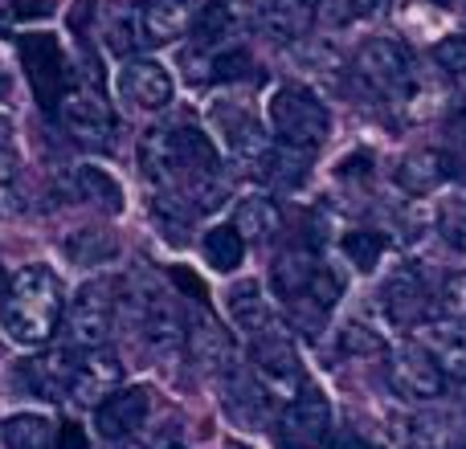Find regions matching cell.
<instances>
[{
  "mask_svg": "<svg viewBox=\"0 0 466 449\" xmlns=\"http://www.w3.org/2000/svg\"><path fill=\"white\" fill-rule=\"evenodd\" d=\"M119 90H123V98H127V103L139 106V111H164V106L172 103V74L164 70L160 62L136 57V62L123 65Z\"/></svg>",
  "mask_w": 466,
  "mask_h": 449,
  "instance_id": "2e32d148",
  "label": "cell"
},
{
  "mask_svg": "<svg viewBox=\"0 0 466 449\" xmlns=\"http://www.w3.org/2000/svg\"><path fill=\"white\" fill-rule=\"evenodd\" d=\"M21 62L25 78H29L33 98L41 103L46 115H57L66 95V49L54 33H25L21 37Z\"/></svg>",
  "mask_w": 466,
  "mask_h": 449,
  "instance_id": "277c9868",
  "label": "cell"
},
{
  "mask_svg": "<svg viewBox=\"0 0 466 449\" xmlns=\"http://www.w3.org/2000/svg\"><path fill=\"white\" fill-rule=\"evenodd\" d=\"M70 193L74 201L90 205V209L106 213V217H119L123 213V188L115 185V176H106L103 168H74L70 172Z\"/></svg>",
  "mask_w": 466,
  "mask_h": 449,
  "instance_id": "44dd1931",
  "label": "cell"
},
{
  "mask_svg": "<svg viewBox=\"0 0 466 449\" xmlns=\"http://www.w3.org/2000/svg\"><path fill=\"white\" fill-rule=\"evenodd\" d=\"M147 409H152V393H147L144 384L111 393L95 413L98 437H103V442H127V437H136L147 421Z\"/></svg>",
  "mask_w": 466,
  "mask_h": 449,
  "instance_id": "7c38bea8",
  "label": "cell"
},
{
  "mask_svg": "<svg viewBox=\"0 0 466 449\" xmlns=\"http://www.w3.org/2000/svg\"><path fill=\"white\" fill-rule=\"evenodd\" d=\"M380 306L397 327H421L430 319V290L413 265H397L380 286Z\"/></svg>",
  "mask_w": 466,
  "mask_h": 449,
  "instance_id": "4fadbf2b",
  "label": "cell"
},
{
  "mask_svg": "<svg viewBox=\"0 0 466 449\" xmlns=\"http://www.w3.org/2000/svg\"><path fill=\"white\" fill-rule=\"evenodd\" d=\"M57 449H86V434H82V425L66 421V425L57 429Z\"/></svg>",
  "mask_w": 466,
  "mask_h": 449,
  "instance_id": "f35d334b",
  "label": "cell"
},
{
  "mask_svg": "<svg viewBox=\"0 0 466 449\" xmlns=\"http://www.w3.org/2000/svg\"><path fill=\"white\" fill-rule=\"evenodd\" d=\"M123 388V364L111 347H90L78 360V372H74V388L70 396L78 404H103L111 393Z\"/></svg>",
  "mask_w": 466,
  "mask_h": 449,
  "instance_id": "5bb4252c",
  "label": "cell"
},
{
  "mask_svg": "<svg viewBox=\"0 0 466 449\" xmlns=\"http://www.w3.org/2000/svg\"><path fill=\"white\" fill-rule=\"evenodd\" d=\"M380 13H389V0H331V5H323V16L331 25H348L356 16H380Z\"/></svg>",
  "mask_w": 466,
  "mask_h": 449,
  "instance_id": "1f68e13d",
  "label": "cell"
},
{
  "mask_svg": "<svg viewBox=\"0 0 466 449\" xmlns=\"http://www.w3.org/2000/svg\"><path fill=\"white\" fill-rule=\"evenodd\" d=\"M57 442V429L41 413H16L5 421V445L8 449H49Z\"/></svg>",
  "mask_w": 466,
  "mask_h": 449,
  "instance_id": "d4e9b609",
  "label": "cell"
},
{
  "mask_svg": "<svg viewBox=\"0 0 466 449\" xmlns=\"http://www.w3.org/2000/svg\"><path fill=\"white\" fill-rule=\"evenodd\" d=\"M389 388H393L401 401H434L446 388V372L438 368V360L426 352L421 344H401L389 352Z\"/></svg>",
  "mask_w": 466,
  "mask_h": 449,
  "instance_id": "8992f818",
  "label": "cell"
},
{
  "mask_svg": "<svg viewBox=\"0 0 466 449\" xmlns=\"http://www.w3.org/2000/svg\"><path fill=\"white\" fill-rule=\"evenodd\" d=\"M233 224L241 229V237H254V241H266L279 233L282 224V213L274 201H266V196H246V201L238 205V217H233Z\"/></svg>",
  "mask_w": 466,
  "mask_h": 449,
  "instance_id": "4316f807",
  "label": "cell"
},
{
  "mask_svg": "<svg viewBox=\"0 0 466 449\" xmlns=\"http://www.w3.org/2000/svg\"><path fill=\"white\" fill-rule=\"evenodd\" d=\"M197 41L201 45H218V41H226L233 33V13L226 0H218V5H205L201 13H197V25H193Z\"/></svg>",
  "mask_w": 466,
  "mask_h": 449,
  "instance_id": "f1b7e54d",
  "label": "cell"
},
{
  "mask_svg": "<svg viewBox=\"0 0 466 449\" xmlns=\"http://www.w3.org/2000/svg\"><path fill=\"white\" fill-rule=\"evenodd\" d=\"M57 119H62V127L86 147H106L111 135H115L111 103H106L103 90H95L90 82H74V86H66L62 106H57Z\"/></svg>",
  "mask_w": 466,
  "mask_h": 449,
  "instance_id": "5b68a950",
  "label": "cell"
},
{
  "mask_svg": "<svg viewBox=\"0 0 466 449\" xmlns=\"http://www.w3.org/2000/svg\"><path fill=\"white\" fill-rule=\"evenodd\" d=\"M188 355L201 372H229L233 368V335L221 327V319H213L209 311H197L185 327Z\"/></svg>",
  "mask_w": 466,
  "mask_h": 449,
  "instance_id": "9a60e30c",
  "label": "cell"
},
{
  "mask_svg": "<svg viewBox=\"0 0 466 449\" xmlns=\"http://www.w3.org/2000/svg\"><path fill=\"white\" fill-rule=\"evenodd\" d=\"M307 164H311V152L290 147V144H279V147H270V152L262 155L258 176H262V185L279 188V193H290V188H299L307 180Z\"/></svg>",
  "mask_w": 466,
  "mask_h": 449,
  "instance_id": "7402d4cb",
  "label": "cell"
},
{
  "mask_svg": "<svg viewBox=\"0 0 466 449\" xmlns=\"http://www.w3.org/2000/svg\"><path fill=\"white\" fill-rule=\"evenodd\" d=\"M201 249H205V262L218 274H233L241 265V257H246V237H241L238 224H213L205 233Z\"/></svg>",
  "mask_w": 466,
  "mask_h": 449,
  "instance_id": "cb8c5ba5",
  "label": "cell"
},
{
  "mask_svg": "<svg viewBox=\"0 0 466 449\" xmlns=\"http://www.w3.org/2000/svg\"><path fill=\"white\" fill-rule=\"evenodd\" d=\"M254 368H258V376H262L270 388H279V393H290V388L303 384L299 352L279 323H270L266 331L254 335Z\"/></svg>",
  "mask_w": 466,
  "mask_h": 449,
  "instance_id": "30bf717a",
  "label": "cell"
},
{
  "mask_svg": "<svg viewBox=\"0 0 466 449\" xmlns=\"http://www.w3.org/2000/svg\"><path fill=\"white\" fill-rule=\"evenodd\" d=\"M74 372H78V360H74L66 347H54V352H41L37 360L25 364V384H29L41 401H62L74 388Z\"/></svg>",
  "mask_w": 466,
  "mask_h": 449,
  "instance_id": "d6986e66",
  "label": "cell"
},
{
  "mask_svg": "<svg viewBox=\"0 0 466 449\" xmlns=\"http://www.w3.org/2000/svg\"><path fill=\"white\" fill-rule=\"evenodd\" d=\"M168 449H180V445H168Z\"/></svg>",
  "mask_w": 466,
  "mask_h": 449,
  "instance_id": "f6af8a7d",
  "label": "cell"
},
{
  "mask_svg": "<svg viewBox=\"0 0 466 449\" xmlns=\"http://www.w3.org/2000/svg\"><path fill=\"white\" fill-rule=\"evenodd\" d=\"M315 270H319V262H315L311 254H303V249L282 254L279 265H274V290H279L282 303H295V298L307 290V282L315 278Z\"/></svg>",
  "mask_w": 466,
  "mask_h": 449,
  "instance_id": "484cf974",
  "label": "cell"
},
{
  "mask_svg": "<svg viewBox=\"0 0 466 449\" xmlns=\"http://www.w3.org/2000/svg\"><path fill=\"white\" fill-rule=\"evenodd\" d=\"M188 25H197L193 0H147L139 8V37L147 45H168V41L185 37Z\"/></svg>",
  "mask_w": 466,
  "mask_h": 449,
  "instance_id": "ac0fdd59",
  "label": "cell"
},
{
  "mask_svg": "<svg viewBox=\"0 0 466 449\" xmlns=\"http://www.w3.org/2000/svg\"><path fill=\"white\" fill-rule=\"evenodd\" d=\"M421 347L438 360V368L451 380H466V319L442 314L421 323Z\"/></svg>",
  "mask_w": 466,
  "mask_h": 449,
  "instance_id": "e0dca14e",
  "label": "cell"
},
{
  "mask_svg": "<svg viewBox=\"0 0 466 449\" xmlns=\"http://www.w3.org/2000/svg\"><path fill=\"white\" fill-rule=\"evenodd\" d=\"M446 176H451V160H446L442 152H434V147L410 152L401 164H397V185H401L410 196L434 193V188L446 185Z\"/></svg>",
  "mask_w": 466,
  "mask_h": 449,
  "instance_id": "ffe728a7",
  "label": "cell"
},
{
  "mask_svg": "<svg viewBox=\"0 0 466 449\" xmlns=\"http://www.w3.org/2000/svg\"><path fill=\"white\" fill-rule=\"evenodd\" d=\"M356 74H360L377 95H401L413 78V65H410V54H405L401 41L372 37L369 45L356 54Z\"/></svg>",
  "mask_w": 466,
  "mask_h": 449,
  "instance_id": "ba28073f",
  "label": "cell"
},
{
  "mask_svg": "<svg viewBox=\"0 0 466 449\" xmlns=\"http://www.w3.org/2000/svg\"><path fill=\"white\" fill-rule=\"evenodd\" d=\"M344 254L360 274H372L377 270V262H380V254H385V237L372 233V229H352L344 237Z\"/></svg>",
  "mask_w": 466,
  "mask_h": 449,
  "instance_id": "83f0119b",
  "label": "cell"
},
{
  "mask_svg": "<svg viewBox=\"0 0 466 449\" xmlns=\"http://www.w3.org/2000/svg\"><path fill=\"white\" fill-rule=\"evenodd\" d=\"M442 306H446V314H454V319H466V270L446 278V286H442Z\"/></svg>",
  "mask_w": 466,
  "mask_h": 449,
  "instance_id": "e575fe53",
  "label": "cell"
},
{
  "mask_svg": "<svg viewBox=\"0 0 466 449\" xmlns=\"http://www.w3.org/2000/svg\"><path fill=\"white\" fill-rule=\"evenodd\" d=\"M328 449H369V445H364V437L356 429H339V434H331Z\"/></svg>",
  "mask_w": 466,
  "mask_h": 449,
  "instance_id": "ab89813d",
  "label": "cell"
},
{
  "mask_svg": "<svg viewBox=\"0 0 466 449\" xmlns=\"http://www.w3.org/2000/svg\"><path fill=\"white\" fill-rule=\"evenodd\" d=\"M13 13L21 16V21H37V16L54 13V0H13Z\"/></svg>",
  "mask_w": 466,
  "mask_h": 449,
  "instance_id": "74e56055",
  "label": "cell"
},
{
  "mask_svg": "<svg viewBox=\"0 0 466 449\" xmlns=\"http://www.w3.org/2000/svg\"><path fill=\"white\" fill-rule=\"evenodd\" d=\"M226 306H229V319L238 323L241 331H249V335H258V331L270 327V306H266V294L262 286H258L254 278L249 282H238V286L226 294Z\"/></svg>",
  "mask_w": 466,
  "mask_h": 449,
  "instance_id": "603a6c76",
  "label": "cell"
},
{
  "mask_svg": "<svg viewBox=\"0 0 466 449\" xmlns=\"http://www.w3.org/2000/svg\"><path fill=\"white\" fill-rule=\"evenodd\" d=\"M229 449H246V445H229Z\"/></svg>",
  "mask_w": 466,
  "mask_h": 449,
  "instance_id": "ee69618b",
  "label": "cell"
},
{
  "mask_svg": "<svg viewBox=\"0 0 466 449\" xmlns=\"http://www.w3.org/2000/svg\"><path fill=\"white\" fill-rule=\"evenodd\" d=\"M438 233H442V241L451 249L466 254V201H446L438 209Z\"/></svg>",
  "mask_w": 466,
  "mask_h": 449,
  "instance_id": "4dcf8cb0",
  "label": "cell"
},
{
  "mask_svg": "<svg viewBox=\"0 0 466 449\" xmlns=\"http://www.w3.org/2000/svg\"><path fill=\"white\" fill-rule=\"evenodd\" d=\"M323 0H254L249 16L270 41H299L319 21Z\"/></svg>",
  "mask_w": 466,
  "mask_h": 449,
  "instance_id": "8fae6325",
  "label": "cell"
},
{
  "mask_svg": "<svg viewBox=\"0 0 466 449\" xmlns=\"http://www.w3.org/2000/svg\"><path fill=\"white\" fill-rule=\"evenodd\" d=\"M331 442V401L319 388H303L282 413V445L315 449Z\"/></svg>",
  "mask_w": 466,
  "mask_h": 449,
  "instance_id": "9c48e42d",
  "label": "cell"
},
{
  "mask_svg": "<svg viewBox=\"0 0 466 449\" xmlns=\"http://www.w3.org/2000/svg\"><path fill=\"white\" fill-rule=\"evenodd\" d=\"M13 172H16L13 152H8V147H0V185H8V180H13Z\"/></svg>",
  "mask_w": 466,
  "mask_h": 449,
  "instance_id": "b9f144b4",
  "label": "cell"
},
{
  "mask_svg": "<svg viewBox=\"0 0 466 449\" xmlns=\"http://www.w3.org/2000/svg\"><path fill=\"white\" fill-rule=\"evenodd\" d=\"M66 254H70L78 265H98V262H106V257L115 254V241L106 237V233L82 229V233H74V237L66 241Z\"/></svg>",
  "mask_w": 466,
  "mask_h": 449,
  "instance_id": "f546056e",
  "label": "cell"
},
{
  "mask_svg": "<svg viewBox=\"0 0 466 449\" xmlns=\"http://www.w3.org/2000/svg\"><path fill=\"white\" fill-rule=\"evenodd\" d=\"M213 123H218V135H221V144H226L233 164L258 168L262 155L270 152V135H266V127L258 123V115L246 111V106H238V103L213 106Z\"/></svg>",
  "mask_w": 466,
  "mask_h": 449,
  "instance_id": "52a82bcc",
  "label": "cell"
},
{
  "mask_svg": "<svg viewBox=\"0 0 466 449\" xmlns=\"http://www.w3.org/2000/svg\"><path fill=\"white\" fill-rule=\"evenodd\" d=\"M0 298H5V270H0Z\"/></svg>",
  "mask_w": 466,
  "mask_h": 449,
  "instance_id": "7bdbcfd3",
  "label": "cell"
},
{
  "mask_svg": "<svg viewBox=\"0 0 466 449\" xmlns=\"http://www.w3.org/2000/svg\"><path fill=\"white\" fill-rule=\"evenodd\" d=\"M380 347H385V339L372 327H364V323H348L339 331V352H348V355H377Z\"/></svg>",
  "mask_w": 466,
  "mask_h": 449,
  "instance_id": "d6a6232c",
  "label": "cell"
},
{
  "mask_svg": "<svg viewBox=\"0 0 466 449\" xmlns=\"http://www.w3.org/2000/svg\"><path fill=\"white\" fill-rule=\"evenodd\" d=\"M172 282H177L180 290H193L197 298H205V286H201V282L193 278V274H185V270H180V265H177V270H172Z\"/></svg>",
  "mask_w": 466,
  "mask_h": 449,
  "instance_id": "60d3db41",
  "label": "cell"
},
{
  "mask_svg": "<svg viewBox=\"0 0 466 449\" xmlns=\"http://www.w3.org/2000/svg\"><path fill=\"white\" fill-rule=\"evenodd\" d=\"M438 70H446L454 82H466V37H442L434 45Z\"/></svg>",
  "mask_w": 466,
  "mask_h": 449,
  "instance_id": "836d02e7",
  "label": "cell"
},
{
  "mask_svg": "<svg viewBox=\"0 0 466 449\" xmlns=\"http://www.w3.org/2000/svg\"><path fill=\"white\" fill-rule=\"evenodd\" d=\"M246 70H249V57L241 54V49H229V54H218V57H213V78H221V82L246 78Z\"/></svg>",
  "mask_w": 466,
  "mask_h": 449,
  "instance_id": "d590c367",
  "label": "cell"
},
{
  "mask_svg": "<svg viewBox=\"0 0 466 449\" xmlns=\"http://www.w3.org/2000/svg\"><path fill=\"white\" fill-rule=\"evenodd\" d=\"M418 437H421V445L426 449H451L454 445L446 421H418Z\"/></svg>",
  "mask_w": 466,
  "mask_h": 449,
  "instance_id": "8d00e7d4",
  "label": "cell"
},
{
  "mask_svg": "<svg viewBox=\"0 0 466 449\" xmlns=\"http://www.w3.org/2000/svg\"><path fill=\"white\" fill-rule=\"evenodd\" d=\"M270 127L279 135V144L315 152V147H323V139L331 131V115L307 86L287 82L270 95Z\"/></svg>",
  "mask_w": 466,
  "mask_h": 449,
  "instance_id": "7a4b0ae2",
  "label": "cell"
},
{
  "mask_svg": "<svg viewBox=\"0 0 466 449\" xmlns=\"http://www.w3.org/2000/svg\"><path fill=\"white\" fill-rule=\"evenodd\" d=\"M66 339L78 347H103L115 323V282L90 278L78 286V294L66 303Z\"/></svg>",
  "mask_w": 466,
  "mask_h": 449,
  "instance_id": "3957f363",
  "label": "cell"
},
{
  "mask_svg": "<svg viewBox=\"0 0 466 449\" xmlns=\"http://www.w3.org/2000/svg\"><path fill=\"white\" fill-rule=\"evenodd\" d=\"M66 314L62 282L49 265H25L13 278L0 306V323H5L8 339L21 347H41L57 331V319Z\"/></svg>",
  "mask_w": 466,
  "mask_h": 449,
  "instance_id": "6da1fadb",
  "label": "cell"
}]
</instances>
